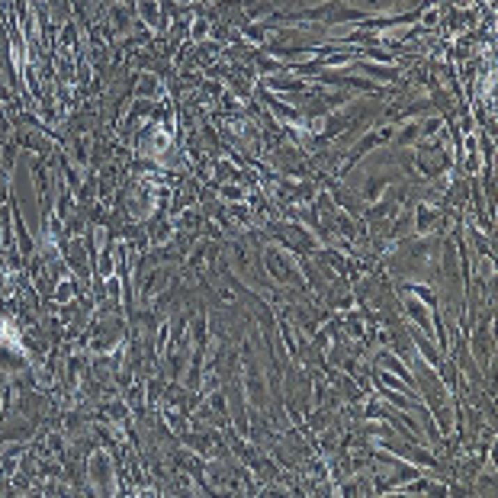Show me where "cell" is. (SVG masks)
Masks as SVG:
<instances>
[{
  "label": "cell",
  "mask_w": 498,
  "mask_h": 498,
  "mask_svg": "<svg viewBox=\"0 0 498 498\" xmlns=\"http://www.w3.org/2000/svg\"><path fill=\"white\" fill-rule=\"evenodd\" d=\"M421 139V125L418 123H408V125H396V135H392V145L396 148H408Z\"/></svg>",
  "instance_id": "9"
},
{
  "label": "cell",
  "mask_w": 498,
  "mask_h": 498,
  "mask_svg": "<svg viewBox=\"0 0 498 498\" xmlns=\"http://www.w3.org/2000/svg\"><path fill=\"white\" fill-rule=\"evenodd\" d=\"M3 398H7V389H0V405H3Z\"/></svg>",
  "instance_id": "16"
},
{
  "label": "cell",
  "mask_w": 498,
  "mask_h": 498,
  "mask_svg": "<svg viewBox=\"0 0 498 498\" xmlns=\"http://www.w3.org/2000/svg\"><path fill=\"white\" fill-rule=\"evenodd\" d=\"M357 75L364 77H376V81L382 84H396L398 77H402V71H398L396 65H386V61H370V59H357Z\"/></svg>",
  "instance_id": "6"
},
{
  "label": "cell",
  "mask_w": 498,
  "mask_h": 498,
  "mask_svg": "<svg viewBox=\"0 0 498 498\" xmlns=\"http://www.w3.org/2000/svg\"><path fill=\"white\" fill-rule=\"evenodd\" d=\"M264 87L286 91V93H302V91H309V81H306V77H286V71H280V75H267Z\"/></svg>",
  "instance_id": "7"
},
{
  "label": "cell",
  "mask_w": 498,
  "mask_h": 498,
  "mask_svg": "<svg viewBox=\"0 0 498 498\" xmlns=\"http://www.w3.org/2000/svg\"><path fill=\"white\" fill-rule=\"evenodd\" d=\"M91 476H93V482H97L100 492L113 489V479H109V457H107V453H97V457L91 460Z\"/></svg>",
  "instance_id": "8"
},
{
  "label": "cell",
  "mask_w": 498,
  "mask_h": 498,
  "mask_svg": "<svg viewBox=\"0 0 498 498\" xmlns=\"http://www.w3.org/2000/svg\"><path fill=\"white\" fill-rule=\"evenodd\" d=\"M71 290H75V283H61L59 290H55V302H65V299L71 296Z\"/></svg>",
  "instance_id": "15"
},
{
  "label": "cell",
  "mask_w": 498,
  "mask_h": 498,
  "mask_svg": "<svg viewBox=\"0 0 498 498\" xmlns=\"http://www.w3.org/2000/svg\"><path fill=\"white\" fill-rule=\"evenodd\" d=\"M469 338H473V344H469V354H473V360L479 364L482 373H485V370H489V357H492V309L482 316L476 334H469Z\"/></svg>",
  "instance_id": "3"
},
{
  "label": "cell",
  "mask_w": 498,
  "mask_h": 498,
  "mask_svg": "<svg viewBox=\"0 0 498 498\" xmlns=\"http://www.w3.org/2000/svg\"><path fill=\"white\" fill-rule=\"evenodd\" d=\"M373 366H376V370H389V373L402 376V380H405L408 386H415V373H412V370H408V366L402 364V357H398L396 350L380 348V350L373 354Z\"/></svg>",
  "instance_id": "4"
},
{
  "label": "cell",
  "mask_w": 498,
  "mask_h": 498,
  "mask_svg": "<svg viewBox=\"0 0 498 498\" xmlns=\"http://www.w3.org/2000/svg\"><path fill=\"white\" fill-rule=\"evenodd\" d=\"M440 129H444L440 116H437V119H428V123L421 125V139H431V135H440Z\"/></svg>",
  "instance_id": "14"
},
{
  "label": "cell",
  "mask_w": 498,
  "mask_h": 498,
  "mask_svg": "<svg viewBox=\"0 0 498 498\" xmlns=\"http://www.w3.org/2000/svg\"><path fill=\"white\" fill-rule=\"evenodd\" d=\"M412 219H418L415 235H428V232H431V225L437 222V212H434V209H428L424 203H418V206H412Z\"/></svg>",
  "instance_id": "11"
},
{
  "label": "cell",
  "mask_w": 498,
  "mask_h": 498,
  "mask_svg": "<svg viewBox=\"0 0 498 498\" xmlns=\"http://www.w3.org/2000/svg\"><path fill=\"white\" fill-rule=\"evenodd\" d=\"M260 97H264V103L270 107V113H274V116L280 119L283 125H296V123H302V109H299V107H290L286 100H280L277 93L267 91V87H260Z\"/></svg>",
  "instance_id": "5"
},
{
  "label": "cell",
  "mask_w": 498,
  "mask_h": 498,
  "mask_svg": "<svg viewBox=\"0 0 498 498\" xmlns=\"http://www.w3.org/2000/svg\"><path fill=\"white\" fill-rule=\"evenodd\" d=\"M264 264H267V270H270V277H274V283H280V286H296V290H306L309 283H306V277H302V270H299V264H296V258H283L277 248H267L264 251Z\"/></svg>",
  "instance_id": "2"
},
{
  "label": "cell",
  "mask_w": 498,
  "mask_h": 498,
  "mask_svg": "<svg viewBox=\"0 0 498 498\" xmlns=\"http://www.w3.org/2000/svg\"><path fill=\"white\" fill-rule=\"evenodd\" d=\"M392 135H396V125H376V129H366L364 132V139L350 148V158L344 161V167H341V177H348L354 167L360 164V161L370 155V151H376V148H382V145H389L392 141Z\"/></svg>",
  "instance_id": "1"
},
{
  "label": "cell",
  "mask_w": 498,
  "mask_h": 498,
  "mask_svg": "<svg viewBox=\"0 0 498 498\" xmlns=\"http://www.w3.org/2000/svg\"><path fill=\"white\" fill-rule=\"evenodd\" d=\"M286 3H293V0H286Z\"/></svg>",
  "instance_id": "17"
},
{
  "label": "cell",
  "mask_w": 498,
  "mask_h": 498,
  "mask_svg": "<svg viewBox=\"0 0 498 498\" xmlns=\"http://www.w3.org/2000/svg\"><path fill=\"white\" fill-rule=\"evenodd\" d=\"M13 222H17V238H20V254H33V238H29V232H26V225H23V216H20V209L17 203H13Z\"/></svg>",
  "instance_id": "13"
},
{
  "label": "cell",
  "mask_w": 498,
  "mask_h": 498,
  "mask_svg": "<svg viewBox=\"0 0 498 498\" xmlns=\"http://www.w3.org/2000/svg\"><path fill=\"white\" fill-rule=\"evenodd\" d=\"M65 254H68V264L75 267L77 274H81V280H87L91 277V267H87V260H84V251H81V244H71V248H65Z\"/></svg>",
  "instance_id": "12"
},
{
  "label": "cell",
  "mask_w": 498,
  "mask_h": 498,
  "mask_svg": "<svg viewBox=\"0 0 498 498\" xmlns=\"http://www.w3.org/2000/svg\"><path fill=\"white\" fill-rule=\"evenodd\" d=\"M389 177L386 174H373V177H366V183H364V193H360V199H366V203H376V199L382 196V190L389 187Z\"/></svg>",
  "instance_id": "10"
}]
</instances>
